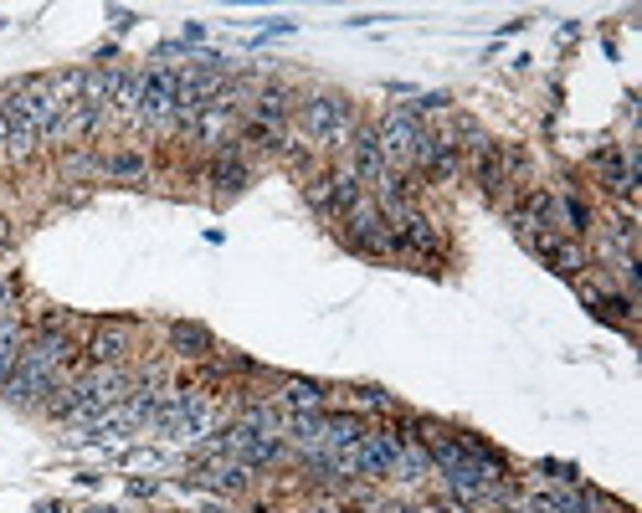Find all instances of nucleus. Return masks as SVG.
I'll use <instances>...</instances> for the list:
<instances>
[{"mask_svg": "<svg viewBox=\"0 0 642 513\" xmlns=\"http://www.w3.org/2000/svg\"><path fill=\"white\" fill-rule=\"evenodd\" d=\"M340 221H344V242H350V247L371 252V257H396V232H390L386 216L375 211L371 195H365V201H360L350 216H340Z\"/></svg>", "mask_w": 642, "mask_h": 513, "instance_id": "obj_3", "label": "nucleus"}, {"mask_svg": "<svg viewBox=\"0 0 642 513\" xmlns=\"http://www.w3.org/2000/svg\"><path fill=\"white\" fill-rule=\"evenodd\" d=\"M0 247H11V221H0Z\"/></svg>", "mask_w": 642, "mask_h": 513, "instance_id": "obj_23", "label": "nucleus"}, {"mask_svg": "<svg viewBox=\"0 0 642 513\" xmlns=\"http://www.w3.org/2000/svg\"><path fill=\"white\" fill-rule=\"evenodd\" d=\"M170 344H175L180 354H191V360H201V354L216 350V344H211V334L201 329V323H175V329H170Z\"/></svg>", "mask_w": 642, "mask_h": 513, "instance_id": "obj_18", "label": "nucleus"}, {"mask_svg": "<svg viewBox=\"0 0 642 513\" xmlns=\"http://www.w3.org/2000/svg\"><path fill=\"white\" fill-rule=\"evenodd\" d=\"M288 114H293V108H288V93L283 88H263V93H257V118H253V124L288 129Z\"/></svg>", "mask_w": 642, "mask_h": 513, "instance_id": "obj_16", "label": "nucleus"}, {"mask_svg": "<svg viewBox=\"0 0 642 513\" xmlns=\"http://www.w3.org/2000/svg\"><path fill=\"white\" fill-rule=\"evenodd\" d=\"M350 160H355L350 175H355L360 185H381L386 175H396L390 160L381 154V145H375V129H355V139H350Z\"/></svg>", "mask_w": 642, "mask_h": 513, "instance_id": "obj_8", "label": "nucleus"}, {"mask_svg": "<svg viewBox=\"0 0 642 513\" xmlns=\"http://www.w3.org/2000/svg\"><path fill=\"white\" fill-rule=\"evenodd\" d=\"M591 170L601 175V185L612 195H632L638 191V154L632 149H617V145H601L591 154Z\"/></svg>", "mask_w": 642, "mask_h": 513, "instance_id": "obj_6", "label": "nucleus"}, {"mask_svg": "<svg viewBox=\"0 0 642 513\" xmlns=\"http://www.w3.org/2000/svg\"><path fill=\"white\" fill-rule=\"evenodd\" d=\"M206 180L216 185V191H242V185H247V164L237 160V149L226 145L222 154H216V164L206 170Z\"/></svg>", "mask_w": 642, "mask_h": 513, "instance_id": "obj_13", "label": "nucleus"}, {"mask_svg": "<svg viewBox=\"0 0 642 513\" xmlns=\"http://www.w3.org/2000/svg\"><path fill=\"white\" fill-rule=\"evenodd\" d=\"M473 175H479V185L489 195H504L509 185H520V175H524V149H514V145H489L473 160Z\"/></svg>", "mask_w": 642, "mask_h": 513, "instance_id": "obj_5", "label": "nucleus"}, {"mask_svg": "<svg viewBox=\"0 0 642 513\" xmlns=\"http://www.w3.org/2000/svg\"><path fill=\"white\" fill-rule=\"evenodd\" d=\"M201 483L222 488V493H242V488H247V462H237V457H226V462H206V468H201Z\"/></svg>", "mask_w": 642, "mask_h": 513, "instance_id": "obj_14", "label": "nucleus"}, {"mask_svg": "<svg viewBox=\"0 0 642 513\" xmlns=\"http://www.w3.org/2000/svg\"><path fill=\"white\" fill-rule=\"evenodd\" d=\"M350 406H360V410H390L396 400H390L386 391H375V385H360V391H350Z\"/></svg>", "mask_w": 642, "mask_h": 513, "instance_id": "obj_20", "label": "nucleus"}, {"mask_svg": "<svg viewBox=\"0 0 642 513\" xmlns=\"http://www.w3.org/2000/svg\"><path fill=\"white\" fill-rule=\"evenodd\" d=\"M381 513H417V509H402V503H390V509H381Z\"/></svg>", "mask_w": 642, "mask_h": 513, "instance_id": "obj_24", "label": "nucleus"}, {"mask_svg": "<svg viewBox=\"0 0 642 513\" xmlns=\"http://www.w3.org/2000/svg\"><path fill=\"white\" fill-rule=\"evenodd\" d=\"M299 129L324 149H344L355 139V103L340 98V93H319V98H303L299 108Z\"/></svg>", "mask_w": 642, "mask_h": 513, "instance_id": "obj_1", "label": "nucleus"}, {"mask_svg": "<svg viewBox=\"0 0 642 513\" xmlns=\"http://www.w3.org/2000/svg\"><path fill=\"white\" fill-rule=\"evenodd\" d=\"M421 124L406 108H396V114H386L381 124H375V145H381V154L390 160V170H402V164L417 160V145H421Z\"/></svg>", "mask_w": 642, "mask_h": 513, "instance_id": "obj_4", "label": "nucleus"}, {"mask_svg": "<svg viewBox=\"0 0 642 513\" xmlns=\"http://www.w3.org/2000/svg\"><path fill=\"white\" fill-rule=\"evenodd\" d=\"M529 247L545 257V263L560 272V278H581V267H586V252L570 242V236H560V232H539Z\"/></svg>", "mask_w": 642, "mask_h": 513, "instance_id": "obj_10", "label": "nucleus"}, {"mask_svg": "<svg viewBox=\"0 0 642 513\" xmlns=\"http://www.w3.org/2000/svg\"><path fill=\"white\" fill-rule=\"evenodd\" d=\"M314 513H355V509H314Z\"/></svg>", "mask_w": 642, "mask_h": 513, "instance_id": "obj_25", "label": "nucleus"}, {"mask_svg": "<svg viewBox=\"0 0 642 513\" xmlns=\"http://www.w3.org/2000/svg\"><path fill=\"white\" fill-rule=\"evenodd\" d=\"M98 175L145 180V175H150V160H145V154H135V149H114V154H104V160H98Z\"/></svg>", "mask_w": 642, "mask_h": 513, "instance_id": "obj_15", "label": "nucleus"}, {"mask_svg": "<svg viewBox=\"0 0 642 513\" xmlns=\"http://www.w3.org/2000/svg\"><path fill=\"white\" fill-rule=\"evenodd\" d=\"M283 400L293 410H324L329 406V391H324V385H314V381H288L283 385Z\"/></svg>", "mask_w": 642, "mask_h": 513, "instance_id": "obj_19", "label": "nucleus"}, {"mask_svg": "<svg viewBox=\"0 0 642 513\" xmlns=\"http://www.w3.org/2000/svg\"><path fill=\"white\" fill-rule=\"evenodd\" d=\"M417 170H427L432 180H452L458 170H463V154L442 139V133H421V145H417Z\"/></svg>", "mask_w": 642, "mask_h": 513, "instance_id": "obj_11", "label": "nucleus"}, {"mask_svg": "<svg viewBox=\"0 0 642 513\" xmlns=\"http://www.w3.org/2000/svg\"><path fill=\"white\" fill-rule=\"evenodd\" d=\"M93 513H119V509H93Z\"/></svg>", "mask_w": 642, "mask_h": 513, "instance_id": "obj_26", "label": "nucleus"}, {"mask_svg": "<svg viewBox=\"0 0 642 513\" xmlns=\"http://www.w3.org/2000/svg\"><path fill=\"white\" fill-rule=\"evenodd\" d=\"M303 195L319 205V211H329V175H309V185H303Z\"/></svg>", "mask_w": 642, "mask_h": 513, "instance_id": "obj_21", "label": "nucleus"}, {"mask_svg": "<svg viewBox=\"0 0 642 513\" xmlns=\"http://www.w3.org/2000/svg\"><path fill=\"white\" fill-rule=\"evenodd\" d=\"M62 164H67L73 175H88V170H93V175H98V154H83V149H77V154H67V160H62Z\"/></svg>", "mask_w": 642, "mask_h": 513, "instance_id": "obj_22", "label": "nucleus"}, {"mask_svg": "<svg viewBox=\"0 0 642 513\" xmlns=\"http://www.w3.org/2000/svg\"><path fill=\"white\" fill-rule=\"evenodd\" d=\"M390 232H396V252H411V257H437V252H442V232H437L421 211L402 216Z\"/></svg>", "mask_w": 642, "mask_h": 513, "instance_id": "obj_9", "label": "nucleus"}, {"mask_svg": "<svg viewBox=\"0 0 642 513\" xmlns=\"http://www.w3.org/2000/svg\"><path fill=\"white\" fill-rule=\"evenodd\" d=\"M129 350H135V323H124V319L98 323V329H93V339H88V360H93V365H119Z\"/></svg>", "mask_w": 642, "mask_h": 513, "instance_id": "obj_7", "label": "nucleus"}, {"mask_svg": "<svg viewBox=\"0 0 642 513\" xmlns=\"http://www.w3.org/2000/svg\"><path fill=\"white\" fill-rule=\"evenodd\" d=\"M581 298L591 303V313L617 329H632L638 323V308H632V293H612V288H597V282H581Z\"/></svg>", "mask_w": 642, "mask_h": 513, "instance_id": "obj_12", "label": "nucleus"}, {"mask_svg": "<svg viewBox=\"0 0 642 513\" xmlns=\"http://www.w3.org/2000/svg\"><path fill=\"white\" fill-rule=\"evenodd\" d=\"M21 350H26V344H21V329H15L11 319H0V385L15 375V365H21Z\"/></svg>", "mask_w": 642, "mask_h": 513, "instance_id": "obj_17", "label": "nucleus"}, {"mask_svg": "<svg viewBox=\"0 0 642 513\" xmlns=\"http://www.w3.org/2000/svg\"><path fill=\"white\" fill-rule=\"evenodd\" d=\"M154 426L170 431V437H211V431H216V406H211L201 391H191V385H175V391L160 396Z\"/></svg>", "mask_w": 642, "mask_h": 513, "instance_id": "obj_2", "label": "nucleus"}]
</instances>
